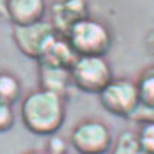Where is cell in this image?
Here are the masks:
<instances>
[{
    "instance_id": "6da1fadb",
    "label": "cell",
    "mask_w": 154,
    "mask_h": 154,
    "mask_svg": "<svg viewBox=\"0 0 154 154\" xmlns=\"http://www.w3.org/2000/svg\"><path fill=\"white\" fill-rule=\"evenodd\" d=\"M66 113V99L42 89L29 92L20 103V119L35 135L57 134L64 125Z\"/></svg>"
},
{
    "instance_id": "7a4b0ae2",
    "label": "cell",
    "mask_w": 154,
    "mask_h": 154,
    "mask_svg": "<svg viewBox=\"0 0 154 154\" xmlns=\"http://www.w3.org/2000/svg\"><path fill=\"white\" fill-rule=\"evenodd\" d=\"M66 39L77 57H105L112 47V34L100 20L86 17L71 26Z\"/></svg>"
},
{
    "instance_id": "3957f363",
    "label": "cell",
    "mask_w": 154,
    "mask_h": 154,
    "mask_svg": "<svg viewBox=\"0 0 154 154\" xmlns=\"http://www.w3.org/2000/svg\"><path fill=\"white\" fill-rule=\"evenodd\" d=\"M69 141L77 154H109L113 146V134L105 121L86 118L73 127Z\"/></svg>"
},
{
    "instance_id": "277c9868",
    "label": "cell",
    "mask_w": 154,
    "mask_h": 154,
    "mask_svg": "<svg viewBox=\"0 0 154 154\" xmlns=\"http://www.w3.org/2000/svg\"><path fill=\"white\" fill-rule=\"evenodd\" d=\"M73 86L90 94H99L113 79L112 67L105 57H77L70 69Z\"/></svg>"
},
{
    "instance_id": "5b68a950",
    "label": "cell",
    "mask_w": 154,
    "mask_h": 154,
    "mask_svg": "<svg viewBox=\"0 0 154 154\" xmlns=\"http://www.w3.org/2000/svg\"><path fill=\"white\" fill-rule=\"evenodd\" d=\"M97 96L103 109L118 118H131L140 106L137 85L127 77L112 79Z\"/></svg>"
},
{
    "instance_id": "8992f818",
    "label": "cell",
    "mask_w": 154,
    "mask_h": 154,
    "mask_svg": "<svg viewBox=\"0 0 154 154\" xmlns=\"http://www.w3.org/2000/svg\"><path fill=\"white\" fill-rule=\"evenodd\" d=\"M13 41L17 50L31 60L39 61L48 47L51 45L58 35L50 22H36L26 26H13Z\"/></svg>"
},
{
    "instance_id": "52a82bcc",
    "label": "cell",
    "mask_w": 154,
    "mask_h": 154,
    "mask_svg": "<svg viewBox=\"0 0 154 154\" xmlns=\"http://www.w3.org/2000/svg\"><path fill=\"white\" fill-rule=\"evenodd\" d=\"M50 13V23L55 29L57 35H64L66 38L74 23L89 17L87 0H54Z\"/></svg>"
},
{
    "instance_id": "ba28073f",
    "label": "cell",
    "mask_w": 154,
    "mask_h": 154,
    "mask_svg": "<svg viewBox=\"0 0 154 154\" xmlns=\"http://www.w3.org/2000/svg\"><path fill=\"white\" fill-rule=\"evenodd\" d=\"M47 12L45 0H8L6 17L13 26H26L44 20Z\"/></svg>"
},
{
    "instance_id": "9c48e42d",
    "label": "cell",
    "mask_w": 154,
    "mask_h": 154,
    "mask_svg": "<svg viewBox=\"0 0 154 154\" xmlns=\"http://www.w3.org/2000/svg\"><path fill=\"white\" fill-rule=\"evenodd\" d=\"M38 80H39V89L58 94L64 99L69 96L71 87H74L70 76V70L50 67L44 64H39Z\"/></svg>"
},
{
    "instance_id": "30bf717a",
    "label": "cell",
    "mask_w": 154,
    "mask_h": 154,
    "mask_svg": "<svg viewBox=\"0 0 154 154\" xmlns=\"http://www.w3.org/2000/svg\"><path fill=\"white\" fill-rule=\"evenodd\" d=\"M76 60H77L76 52L73 51V48L70 47L67 39L58 36L48 47V50L45 51V54L41 57V60L38 63L44 64V66H50V67L70 70L73 67V64L76 63Z\"/></svg>"
},
{
    "instance_id": "8fae6325",
    "label": "cell",
    "mask_w": 154,
    "mask_h": 154,
    "mask_svg": "<svg viewBox=\"0 0 154 154\" xmlns=\"http://www.w3.org/2000/svg\"><path fill=\"white\" fill-rule=\"evenodd\" d=\"M22 83L13 73L0 71V102L15 105L20 99Z\"/></svg>"
},
{
    "instance_id": "7c38bea8",
    "label": "cell",
    "mask_w": 154,
    "mask_h": 154,
    "mask_svg": "<svg viewBox=\"0 0 154 154\" xmlns=\"http://www.w3.org/2000/svg\"><path fill=\"white\" fill-rule=\"evenodd\" d=\"M140 105L154 111V67L146 69L135 82Z\"/></svg>"
},
{
    "instance_id": "4fadbf2b",
    "label": "cell",
    "mask_w": 154,
    "mask_h": 154,
    "mask_svg": "<svg viewBox=\"0 0 154 154\" xmlns=\"http://www.w3.org/2000/svg\"><path fill=\"white\" fill-rule=\"evenodd\" d=\"M109 154H146L140 148L137 143V137L131 131H124L119 137L113 141L112 150Z\"/></svg>"
},
{
    "instance_id": "5bb4252c",
    "label": "cell",
    "mask_w": 154,
    "mask_h": 154,
    "mask_svg": "<svg viewBox=\"0 0 154 154\" xmlns=\"http://www.w3.org/2000/svg\"><path fill=\"white\" fill-rule=\"evenodd\" d=\"M137 143L143 153L154 154V121H147L140 125V129L135 134Z\"/></svg>"
},
{
    "instance_id": "9a60e30c",
    "label": "cell",
    "mask_w": 154,
    "mask_h": 154,
    "mask_svg": "<svg viewBox=\"0 0 154 154\" xmlns=\"http://www.w3.org/2000/svg\"><path fill=\"white\" fill-rule=\"evenodd\" d=\"M15 111L13 106L0 102V134L8 132L15 125Z\"/></svg>"
},
{
    "instance_id": "2e32d148",
    "label": "cell",
    "mask_w": 154,
    "mask_h": 154,
    "mask_svg": "<svg viewBox=\"0 0 154 154\" xmlns=\"http://www.w3.org/2000/svg\"><path fill=\"white\" fill-rule=\"evenodd\" d=\"M67 148H69V143L63 137L54 134V135L48 137L44 151L47 154H67Z\"/></svg>"
},
{
    "instance_id": "e0dca14e",
    "label": "cell",
    "mask_w": 154,
    "mask_h": 154,
    "mask_svg": "<svg viewBox=\"0 0 154 154\" xmlns=\"http://www.w3.org/2000/svg\"><path fill=\"white\" fill-rule=\"evenodd\" d=\"M147 47L151 52H154V31L150 32V35L147 36Z\"/></svg>"
},
{
    "instance_id": "ac0fdd59",
    "label": "cell",
    "mask_w": 154,
    "mask_h": 154,
    "mask_svg": "<svg viewBox=\"0 0 154 154\" xmlns=\"http://www.w3.org/2000/svg\"><path fill=\"white\" fill-rule=\"evenodd\" d=\"M6 3L8 0H0V17H6Z\"/></svg>"
},
{
    "instance_id": "d6986e66",
    "label": "cell",
    "mask_w": 154,
    "mask_h": 154,
    "mask_svg": "<svg viewBox=\"0 0 154 154\" xmlns=\"http://www.w3.org/2000/svg\"><path fill=\"white\" fill-rule=\"evenodd\" d=\"M23 154H47V153L42 151V150H29V151H26Z\"/></svg>"
}]
</instances>
